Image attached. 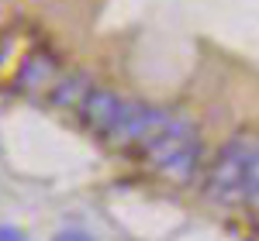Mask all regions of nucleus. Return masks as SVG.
Listing matches in <instances>:
<instances>
[{
  "label": "nucleus",
  "instance_id": "20e7f679",
  "mask_svg": "<svg viewBox=\"0 0 259 241\" xmlns=\"http://www.w3.org/2000/svg\"><path fill=\"white\" fill-rule=\"evenodd\" d=\"M121 97L114 90H107V86H90L87 93H83L80 107H76V117L87 131H94L97 138H107V131L114 128V120L121 114Z\"/></svg>",
  "mask_w": 259,
  "mask_h": 241
},
{
  "label": "nucleus",
  "instance_id": "39448f33",
  "mask_svg": "<svg viewBox=\"0 0 259 241\" xmlns=\"http://www.w3.org/2000/svg\"><path fill=\"white\" fill-rule=\"evenodd\" d=\"M59 73H62V66L52 48H31L21 59V69L14 76V90L18 93H45V90L56 86Z\"/></svg>",
  "mask_w": 259,
  "mask_h": 241
},
{
  "label": "nucleus",
  "instance_id": "7ed1b4c3",
  "mask_svg": "<svg viewBox=\"0 0 259 241\" xmlns=\"http://www.w3.org/2000/svg\"><path fill=\"white\" fill-rule=\"evenodd\" d=\"M169 114H173V110H162V107H152V103L124 100L114 128L107 131L104 141H107L111 148L124 152V155H139L142 148L162 131V124L169 120Z\"/></svg>",
  "mask_w": 259,
  "mask_h": 241
},
{
  "label": "nucleus",
  "instance_id": "0eeeda50",
  "mask_svg": "<svg viewBox=\"0 0 259 241\" xmlns=\"http://www.w3.org/2000/svg\"><path fill=\"white\" fill-rule=\"evenodd\" d=\"M245 203L259 210V138L252 145V155H249V169H245Z\"/></svg>",
  "mask_w": 259,
  "mask_h": 241
},
{
  "label": "nucleus",
  "instance_id": "1a4fd4ad",
  "mask_svg": "<svg viewBox=\"0 0 259 241\" xmlns=\"http://www.w3.org/2000/svg\"><path fill=\"white\" fill-rule=\"evenodd\" d=\"M0 241H28L18 227H0Z\"/></svg>",
  "mask_w": 259,
  "mask_h": 241
},
{
  "label": "nucleus",
  "instance_id": "f03ea898",
  "mask_svg": "<svg viewBox=\"0 0 259 241\" xmlns=\"http://www.w3.org/2000/svg\"><path fill=\"white\" fill-rule=\"evenodd\" d=\"M252 135H235L232 141L221 145V152L211 159L207 172H204V197L218 207H239L245 203V169H249V155H252Z\"/></svg>",
  "mask_w": 259,
  "mask_h": 241
},
{
  "label": "nucleus",
  "instance_id": "f257e3e1",
  "mask_svg": "<svg viewBox=\"0 0 259 241\" xmlns=\"http://www.w3.org/2000/svg\"><path fill=\"white\" fill-rule=\"evenodd\" d=\"M142 162H149L152 172H159L169 183H190L200 172V135L197 128L180 114H169L162 131L139 152Z\"/></svg>",
  "mask_w": 259,
  "mask_h": 241
},
{
  "label": "nucleus",
  "instance_id": "6e6552de",
  "mask_svg": "<svg viewBox=\"0 0 259 241\" xmlns=\"http://www.w3.org/2000/svg\"><path fill=\"white\" fill-rule=\"evenodd\" d=\"M52 241H94L87 231H80V227H69V231H59Z\"/></svg>",
  "mask_w": 259,
  "mask_h": 241
},
{
  "label": "nucleus",
  "instance_id": "423d86ee",
  "mask_svg": "<svg viewBox=\"0 0 259 241\" xmlns=\"http://www.w3.org/2000/svg\"><path fill=\"white\" fill-rule=\"evenodd\" d=\"M90 86H94L90 76L80 73V69H73V73H59L56 86L49 90V103H52L56 110H76L80 100H83V93H87Z\"/></svg>",
  "mask_w": 259,
  "mask_h": 241
}]
</instances>
